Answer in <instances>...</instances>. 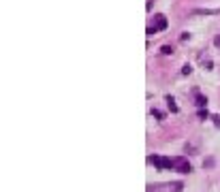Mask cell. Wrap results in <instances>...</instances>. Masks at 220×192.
<instances>
[{"label": "cell", "mask_w": 220, "mask_h": 192, "mask_svg": "<svg viewBox=\"0 0 220 192\" xmlns=\"http://www.w3.org/2000/svg\"><path fill=\"white\" fill-rule=\"evenodd\" d=\"M173 171H177V173H192V164L188 162V158L177 156V158H173Z\"/></svg>", "instance_id": "cell-1"}, {"label": "cell", "mask_w": 220, "mask_h": 192, "mask_svg": "<svg viewBox=\"0 0 220 192\" xmlns=\"http://www.w3.org/2000/svg\"><path fill=\"white\" fill-rule=\"evenodd\" d=\"M150 162L158 169V171H165V169H173V160L171 158H163V156H150Z\"/></svg>", "instance_id": "cell-2"}, {"label": "cell", "mask_w": 220, "mask_h": 192, "mask_svg": "<svg viewBox=\"0 0 220 192\" xmlns=\"http://www.w3.org/2000/svg\"><path fill=\"white\" fill-rule=\"evenodd\" d=\"M154 19H156V26H154L156 30H165V28H167V17H165V15H156Z\"/></svg>", "instance_id": "cell-3"}, {"label": "cell", "mask_w": 220, "mask_h": 192, "mask_svg": "<svg viewBox=\"0 0 220 192\" xmlns=\"http://www.w3.org/2000/svg\"><path fill=\"white\" fill-rule=\"evenodd\" d=\"M194 105H197L199 109H203V107L207 105V98H205V96H201L199 92H194Z\"/></svg>", "instance_id": "cell-4"}, {"label": "cell", "mask_w": 220, "mask_h": 192, "mask_svg": "<svg viewBox=\"0 0 220 192\" xmlns=\"http://www.w3.org/2000/svg\"><path fill=\"white\" fill-rule=\"evenodd\" d=\"M165 100H167V105H169L171 113H177V111H179V109H177V105H175V98H173V96H167Z\"/></svg>", "instance_id": "cell-5"}, {"label": "cell", "mask_w": 220, "mask_h": 192, "mask_svg": "<svg viewBox=\"0 0 220 192\" xmlns=\"http://www.w3.org/2000/svg\"><path fill=\"white\" fill-rule=\"evenodd\" d=\"M182 188H184L182 182H173V184L169 186V190H171V192H182Z\"/></svg>", "instance_id": "cell-6"}, {"label": "cell", "mask_w": 220, "mask_h": 192, "mask_svg": "<svg viewBox=\"0 0 220 192\" xmlns=\"http://www.w3.org/2000/svg\"><path fill=\"white\" fill-rule=\"evenodd\" d=\"M160 53H163V56H171V53H173V47H171V45H165V47H160Z\"/></svg>", "instance_id": "cell-7"}, {"label": "cell", "mask_w": 220, "mask_h": 192, "mask_svg": "<svg viewBox=\"0 0 220 192\" xmlns=\"http://www.w3.org/2000/svg\"><path fill=\"white\" fill-rule=\"evenodd\" d=\"M214 164H216V160H214V158H207V160H203V167H205V169H212Z\"/></svg>", "instance_id": "cell-8"}, {"label": "cell", "mask_w": 220, "mask_h": 192, "mask_svg": "<svg viewBox=\"0 0 220 192\" xmlns=\"http://www.w3.org/2000/svg\"><path fill=\"white\" fill-rule=\"evenodd\" d=\"M184 152H186V154H188V152H190V154H194V152H197V147H194L192 143H186V145H184Z\"/></svg>", "instance_id": "cell-9"}, {"label": "cell", "mask_w": 220, "mask_h": 192, "mask_svg": "<svg viewBox=\"0 0 220 192\" xmlns=\"http://www.w3.org/2000/svg\"><path fill=\"white\" fill-rule=\"evenodd\" d=\"M190 73H192V66L190 64H184L182 66V75H190Z\"/></svg>", "instance_id": "cell-10"}, {"label": "cell", "mask_w": 220, "mask_h": 192, "mask_svg": "<svg viewBox=\"0 0 220 192\" xmlns=\"http://www.w3.org/2000/svg\"><path fill=\"white\" fill-rule=\"evenodd\" d=\"M152 115H154L156 120H163V117H165V113H163V111H158V109H152Z\"/></svg>", "instance_id": "cell-11"}, {"label": "cell", "mask_w": 220, "mask_h": 192, "mask_svg": "<svg viewBox=\"0 0 220 192\" xmlns=\"http://www.w3.org/2000/svg\"><path fill=\"white\" fill-rule=\"evenodd\" d=\"M207 117H212V115L207 113V109H201V111H199V120H207Z\"/></svg>", "instance_id": "cell-12"}, {"label": "cell", "mask_w": 220, "mask_h": 192, "mask_svg": "<svg viewBox=\"0 0 220 192\" xmlns=\"http://www.w3.org/2000/svg\"><path fill=\"white\" fill-rule=\"evenodd\" d=\"M212 122H214V126H216V128H220V115H218V113H214V115H212Z\"/></svg>", "instance_id": "cell-13"}, {"label": "cell", "mask_w": 220, "mask_h": 192, "mask_svg": "<svg viewBox=\"0 0 220 192\" xmlns=\"http://www.w3.org/2000/svg\"><path fill=\"white\" fill-rule=\"evenodd\" d=\"M203 66L210 71V68H212V60H210V58H203Z\"/></svg>", "instance_id": "cell-14"}, {"label": "cell", "mask_w": 220, "mask_h": 192, "mask_svg": "<svg viewBox=\"0 0 220 192\" xmlns=\"http://www.w3.org/2000/svg\"><path fill=\"white\" fill-rule=\"evenodd\" d=\"M190 39V32H182V36H179V41H188Z\"/></svg>", "instance_id": "cell-15"}]
</instances>
